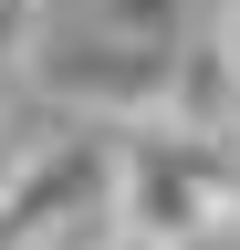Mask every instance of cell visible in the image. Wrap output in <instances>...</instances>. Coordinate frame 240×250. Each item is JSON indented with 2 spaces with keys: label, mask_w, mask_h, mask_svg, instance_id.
Here are the masks:
<instances>
[{
  "label": "cell",
  "mask_w": 240,
  "mask_h": 250,
  "mask_svg": "<svg viewBox=\"0 0 240 250\" xmlns=\"http://www.w3.org/2000/svg\"><path fill=\"white\" fill-rule=\"evenodd\" d=\"M105 229L146 250H198L240 229V136H188V125H126L115 136V198Z\"/></svg>",
  "instance_id": "6da1fadb"
},
{
  "label": "cell",
  "mask_w": 240,
  "mask_h": 250,
  "mask_svg": "<svg viewBox=\"0 0 240 250\" xmlns=\"http://www.w3.org/2000/svg\"><path fill=\"white\" fill-rule=\"evenodd\" d=\"M177 42H188V31H177ZM177 42L84 21V31H52V42L32 52V83H42L63 115H94V136H126V125H157V115H167Z\"/></svg>",
  "instance_id": "7a4b0ae2"
},
{
  "label": "cell",
  "mask_w": 240,
  "mask_h": 250,
  "mask_svg": "<svg viewBox=\"0 0 240 250\" xmlns=\"http://www.w3.org/2000/svg\"><path fill=\"white\" fill-rule=\"evenodd\" d=\"M157 125H188V136H240V83H230L219 31H188V42H177V73H167V115H157Z\"/></svg>",
  "instance_id": "3957f363"
},
{
  "label": "cell",
  "mask_w": 240,
  "mask_h": 250,
  "mask_svg": "<svg viewBox=\"0 0 240 250\" xmlns=\"http://www.w3.org/2000/svg\"><path fill=\"white\" fill-rule=\"evenodd\" d=\"M32 52H42V0H0V94L32 73Z\"/></svg>",
  "instance_id": "277c9868"
},
{
  "label": "cell",
  "mask_w": 240,
  "mask_h": 250,
  "mask_svg": "<svg viewBox=\"0 0 240 250\" xmlns=\"http://www.w3.org/2000/svg\"><path fill=\"white\" fill-rule=\"evenodd\" d=\"M219 52H230V83H240V11L219 21Z\"/></svg>",
  "instance_id": "5b68a950"
},
{
  "label": "cell",
  "mask_w": 240,
  "mask_h": 250,
  "mask_svg": "<svg viewBox=\"0 0 240 250\" xmlns=\"http://www.w3.org/2000/svg\"><path fill=\"white\" fill-rule=\"evenodd\" d=\"M11 167H21V146H11V125H0V188H11Z\"/></svg>",
  "instance_id": "8992f818"
},
{
  "label": "cell",
  "mask_w": 240,
  "mask_h": 250,
  "mask_svg": "<svg viewBox=\"0 0 240 250\" xmlns=\"http://www.w3.org/2000/svg\"><path fill=\"white\" fill-rule=\"evenodd\" d=\"M230 11H240V0H230Z\"/></svg>",
  "instance_id": "52a82bcc"
}]
</instances>
